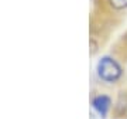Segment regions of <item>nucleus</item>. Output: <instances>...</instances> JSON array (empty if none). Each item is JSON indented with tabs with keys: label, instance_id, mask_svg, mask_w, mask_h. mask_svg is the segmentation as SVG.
Listing matches in <instances>:
<instances>
[{
	"label": "nucleus",
	"instance_id": "nucleus-1",
	"mask_svg": "<svg viewBox=\"0 0 127 119\" xmlns=\"http://www.w3.org/2000/svg\"><path fill=\"white\" fill-rule=\"evenodd\" d=\"M95 77L96 81L103 87H120L126 79L124 60L114 51L102 54L95 64Z\"/></svg>",
	"mask_w": 127,
	"mask_h": 119
},
{
	"label": "nucleus",
	"instance_id": "nucleus-2",
	"mask_svg": "<svg viewBox=\"0 0 127 119\" xmlns=\"http://www.w3.org/2000/svg\"><path fill=\"white\" fill-rule=\"evenodd\" d=\"M114 96L109 92H93L91 96L92 112L99 119H109L113 112Z\"/></svg>",
	"mask_w": 127,
	"mask_h": 119
},
{
	"label": "nucleus",
	"instance_id": "nucleus-3",
	"mask_svg": "<svg viewBox=\"0 0 127 119\" xmlns=\"http://www.w3.org/2000/svg\"><path fill=\"white\" fill-rule=\"evenodd\" d=\"M99 3L102 13L114 18L127 13V0H100Z\"/></svg>",
	"mask_w": 127,
	"mask_h": 119
},
{
	"label": "nucleus",
	"instance_id": "nucleus-4",
	"mask_svg": "<svg viewBox=\"0 0 127 119\" xmlns=\"http://www.w3.org/2000/svg\"><path fill=\"white\" fill-rule=\"evenodd\" d=\"M113 119H127V88H120L114 95Z\"/></svg>",
	"mask_w": 127,
	"mask_h": 119
},
{
	"label": "nucleus",
	"instance_id": "nucleus-5",
	"mask_svg": "<svg viewBox=\"0 0 127 119\" xmlns=\"http://www.w3.org/2000/svg\"><path fill=\"white\" fill-rule=\"evenodd\" d=\"M113 51L126 61V58H127V30H124V33L120 36V38L117 40Z\"/></svg>",
	"mask_w": 127,
	"mask_h": 119
},
{
	"label": "nucleus",
	"instance_id": "nucleus-6",
	"mask_svg": "<svg viewBox=\"0 0 127 119\" xmlns=\"http://www.w3.org/2000/svg\"><path fill=\"white\" fill-rule=\"evenodd\" d=\"M102 44H103L102 38L95 37V36H91V38H89V47H91V55L92 57L99 53V50L102 48Z\"/></svg>",
	"mask_w": 127,
	"mask_h": 119
}]
</instances>
